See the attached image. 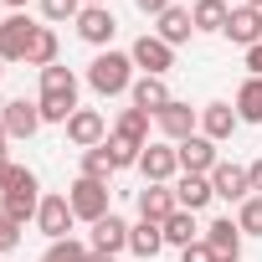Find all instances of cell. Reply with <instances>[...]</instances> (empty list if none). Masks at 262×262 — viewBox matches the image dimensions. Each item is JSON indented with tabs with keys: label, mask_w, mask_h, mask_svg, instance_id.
<instances>
[{
	"label": "cell",
	"mask_w": 262,
	"mask_h": 262,
	"mask_svg": "<svg viewBox=\"0 0 262 262\" xmlns=\"http://www.w3.org/2000/svg\"><path fill=\"white\" fill-rule=\"evenodd\" d=\"M236 226H242V236H262V195H247V201H242Z\"/></svg>",
	"instance_id": "31"
},
{
	"label": "cell",
	"mask_w": 262,
	"mask_h": 262,
	"mask_svg": "<svg viewBox=\"0 0 262 262\" xmlns=\"http://www.w3.org/2000/svg\"><path fill=\"white\" fill-rule=\"evenodd\" d=\"M67 201H72V216H77V221H88V226L108 216V185H103V180L77 175V180H72V190H67Z\"/></svg>",
	"instance_id": "2"
},
{
	"label": "cell",
	"mask_w": 262,
	"mask_h": 262,
	"mask_svg": "<svg viewBox=\"0 0 262 262\" xmlns=\"http://www.w3.org/2000/svg\"><path fill=\"white\" fill-rule=\"evenodd\" d=\"M155 36H160L165 47H180V41H190V36H195V21H190V11H185V6H170V11L160 16Z\"/></svg>",
	"instance_id": "18"
},
{
	"label": "cell",
	"mask_w": 262,
	"mask_h": 262,
	"mask_svg": "<svg viewBox=\"0 0 262 262\" xmlns=\"http://www.w3.org/2000/svg\"><path fill=\"white\" fill-rule=\"evenodd\" d=\"M26 62H31V67H52V62H57V31H52V26H36Z\"/></svg>",
	"instance_id": "28"
},
{
	"label": "cell",
	"mask_w": 262,
	"mask_h": 262,
	"mask_svg": "<svg viewBox=\"0 0 262 262\" xmlns=\"http://www.w3.org/2000/svg\"><path fill=\"white\" fill-rule=\"evenodd\" d=\"M128 57H134V67H144V77H165L175 67V47H165L160 36H139L128 47Z\"/></svg>",
	"instance_id": "7"
},
{
	"label": "cell",
	"mask_w": 262,
	"mask_h": 262,
	"mask_svg": "<svg viewBox=\"0 0 262 262\" xmlns=\"http://www.w3.org/2000/svg\"><path fill=\"white\" fill-rule=\"evenodd\" d=\"M88 242H77V236H62V242H47V257L41 262H88Z\"/></svg>",
	"instance_id": "29"
},
{
	"label": "cell",
	"mask_w": 262,
	"mask_h": 262,
	"mask_svg": "<svg viewBox=\"0 0 262 262\" xmlns=\"http://www.w3.org/2000/svg\"><path fill=\"white\" fill-rule=\"evenodd\" d=\"M82 175L108 185V180L118 175V165H113V149H108V144H98V149H82Z\"/></svg>",
	"instance_id": "25"
},
{
	"label": "cell",
	"mask_w": 262,
	"mask_h": 262,
	"mask_svg": "<svg viewBox=\"0 0 262 262\" xmlns=\"http://www.w3.org/2000/svg\"><path fill=\"white\" fill-rule=\"evenodd\" d=\"M6 6H16V11H26V0H6Z\"/></svg>",
	"instance_id": "41"
},
{
	"label": "cell",
	"mask_w": 262,
	"mask_h": 262,
	"mask_svg": "<svg viewBox=\"0 0 262 262\" xmlns=\"http://www.w3.org/2000/svg\"><path fill=\"white\" fill-rule=\"evenodd\" d=\"M113 134L144 144V139H149V113H144V108H123V113H118V123H113Z\"/></svg>",
	"instance_id": "27"
},
{
	"label": "cell",
	"mask_w": 262,
	"mask_h": 262,
	"mask_svg": "<svg viewBox=\"0 0 262 262\" xmlns=\"http://www.w3.org/2000/svg\"><path fill=\"white\" fill-rule=\"evenodd\" d=\"M160 134H165V144H185L190 134H195V128H201V113L190 108V103H180V98H170L160 113Z\"/></svg>",
	"instance_id": "3"
},
{
	"label": "cell",
	"mask_w": 262,
	"mask_h": 262,
	"mask_svg": "<svg viewBox=\"0 0 262 262\" xmlns=\"http://www.w3.org/2000/svg\"><path fill=\"white\" fill-rule=\"evenodd\" d=\"M211 175H180L175 180V201H180V211H201V206H211Z\"/></svg>",
	"instance_id": "20"
},
{
	"label": "cell",
	"mask_w": 262,
	"mask_h": 262,
	"mask_svg": "<svg viewBox=\"0 0 262 262\" xmlns=\"http://www.w3.org/2000/svg\"><path fill=\"white\" fill-rule=\"evenodd\" d=\"M82 6H108V0H82Z\"/></svg>",
	"instance_id": "42"
},
{
	"label": "cell",
	"mask_w": 262,
	"mask_h": 262,
	"mask_svg": "<svg viewBox=\"0 0 262 262\" xmlns=\"http://www.w3.org/2000/svg\"><path fill=\"white\" fill-rule=\"evenodd\" d=\"M139 170H144V185H170V180L180 175V155H175L170 144H144Z\"/></svg>",
	"instance_id": "8"
},
{
	"label": "cell",
	"mask_w": 262,
	"mask_h": 262,
	"mask_svg": "<svg viewBox=\"0 0 262 262\" xmlns=\"http://www.w3.org/2000/svg\"><path fill=\"white\" fill-rule=\"evenodd\" d=\"M0 128H6L11 139H31L36 128H41V108L26 103V98H11L6 108H0Z\"/></svg>",
	"instance_id": "9"
},
{
	"label": "cell",
	"mask_w": 262,
	"mask_h": 262,
	"mask_svg": "<svg viewBox=\"0 0 262 262\" xmlns=\"http://www.w3.org/2000/svg\"><path fill=\"white\" fill-rule=\"evenodd\" d=\"M6 139H11V134H6V128H0V165H6Z\"/></svg>",
	"instance_id": "40"
},
{
	"label": "cell",
	"mask_w": 262,
	"mask_h": 262,
	"mask_svg": "<svg viewBox=\"0 0 262 262\" xmlns=\"http://www.w3.org/2000/svg\"><path fill=\"white\" fill-rule=\"evenodd\" d=\"M31 36H36V26L26 21V11L6 16V21H0V62H26V52H31Z\"/></svg>",
	"instance_id": "4"
},
{
	"label": "cell",
	"mask_w": 262,
	"mask_h": 262,
	"mask_svg": "<svg viewBox=\"0 0 262 262\" xmlns=\"http://www.w3.org/2000/svg\"><path fill=\"white\" fill-rule=\"evenodd\" d=\"M108 149H113V165H118V170H128V165H139V155H144V144H134V139H123V134H108Z\"/></svg>",
	"instance_id": "32"
},
{
	"label": "cell",
	"mask_w": 262,
	"mask_h": 262,
	"mask_svg": "<svg viewBox=\"0 0 262 262\" xmlns=\"http://www.w3.org/2000/svg\"><path fill=\"white\" fill-rule=\"evenodd\" d=\"M247 180H252V195H262V160L247 165Z\"/></svg>",
	"instance_id": "37"
},
{
	"label": "cell",
	"mask_w": 262,
	"mask_h": 262,
	"mask_svg": "<svg viewBox=\"0 0 262 262\" xmlns=\"http://www.w3.org/2000/svg\"><path fill=\"white\" fill-rule=\"evenodd\" d=\"M41 93H57V98H77V72H72V67H62V62L41 67Z\"/></svg>",
	"instance_id": "24"
},
{
	"label": "cell",
	"mask_w": 262,
	"mask_h": 262,
	"mask_svg": "<svg viewBox=\"0 0 262 262\" xmlns=\"http://www.w3.org/2000/svg\"><path fill=\"white\" fill-rule=\"evenodd\" d=\"M16 247H21V226L0 211V252H16Z\"/></svg>",
	"instance_id": "34"
},
{
	"label": "cell",
	"mask_w": 262,
	"mask_h": 262,
	"mask_svg": "<svg viewBox=\"0 0 262 262\" xmlns=\"http://www.w3.org/2000/svg\"><path fill=\"white\" fill-rule=\"evenodd\" d=\"M72 201L67 195H41V211H36V226H41V236L47 242H62V236H72Z\"/></svg>",
	"instance_id": "5"
},
{
	"label": "cell",
	"mask_w": 262,
	"mask_h": 262,
	"mask_svg": "<svg viewBox=\"0 0 262 262\" xmlns=\"http://www.w3.org/2000/svg\"><path fill=\"white\" fill-rule=\"evenodd\" d=\"M47 21H77L82 16V0H41Z\"/></svg>",
	"instance_id": "33"
},
{
	"label": "cell",
	"mask_w": 262,
	"mask_h": 262,
	"mask_svg": "<svg viewBox=\"0 0 262 262\" xmlns=\"http://www.w3.org/2000/svg\"><path fill=\"white\" fill-rule=\"evenodd\" d=\"M242 6H257V11H262V0H242Z\"/></svg>",
	"instance_id": "43"
},
{
	"label": "cell",
	"mask_w": 262,
	"mask_h": 262,
	"mask_svg": "<svg viewBox=\"0 0 262 262\" xmlns=\"http://www.w3.org/2000/svg\"><path fill=\"white\" fill-rule=\"evenodd\" d=\"M175 211H180L175 185H144L139 190V221H170Z\"/></svg>",
	"instance_id": "15"
},
{
	"label": "cell",
	"mask_w": 262,
	"mask_h": 262,
	"mask_svg": "<svg viewBox=\"0 0 262 262\" xmlns=\"http://www.w3.org/2000/svg\"><path fill=\"white\" fill-rule=\"evenodd\" d=\"M88 247H93V252H103V257H118V252L128 247V221L108 211L103 221H93V236H88Z\"/></svg>",
	"instance_id": "13"
},
{
	"label": "cell",
	"mask_w": 262,
	"mask_h": 262,
	"mask_svg": "<svg viewBox=\"0 0 262 262\" xmlns=\"http://www.w3.org/2000/svg\"><path fill=\"white\" fill-rule=\"evenodd\" d=\"M211 190H216L221 201H236V206H242V201L252 195V180H247V165H226V160H221V165L211 170Z\"/></svg>",
	"instance_id": "14"
},
{
	"label": "cell",
	"mask_w": 262,
	"mask_h": 262,
	"mask_svg": "<svg viewBox=\"0 0 262 262\" xmlns=\"http://www.w3.org/2000/svg\"><path fill=\"white\" fill-rule=\"evenodd\" d=\"M206 247L216 252V262H242V226L231 216H216L206 226Z\"/></svg>",
	"instance_id": "11"
},
{
	"label": "cell",
	"mask_w": 262,
	"mask_h": 262,
	"mask_svg": "<svg viewBox=\"0 0 262 262\" xmlns=\"http://www.w3.org/2000/svg\"><path fill=\"white\" fill-rule=\"evenodd\" d=\"M128 98H134V108H144V113H160L170 103V88H165V77H134Z\"/></svg>",
	"instance_id": "21"
},
{
	"label": "cell",
	"mask_w": 262,
	"mask_h": 262,
	"mask_svg": "<svg viewBox=\"0 0 262 262\" xmlns=\"http://www.w3.org/2000/svg\"><path fill=\"white\" fill-rule=\"evenodd\" d=\"M88 88L93 93H103V98H118V93H128L134 88V57L128 52H98L93 62H88Z\"/></svg>",
	"instance_id": "1"
},
{
	"label": "cell",
	"mask_w": 262,
	"mask_h": 262,
	"mask_svg": "<svg viewBox=\"0 0 262 262\" xmlns=\"http://www.w3.org/2000/svg\"><path fill=\"white\" fill-rule=\"evenodd\" d=\"M134 6H139L144 16H155V21H160V16H165V11L175 6V0H134Z\"/></svg>",
	"instance_id": "36"
},
{
	"label": "cell",
	"mask_w": 262,
	"mask_h": 262,
	"mask_svg": "<svg viewBox=\"0 0 262 262\" xmlns=\"http://www.w3.org/2000/svg\"><path fill=\"white\" fill-rule=\"evenodd\" d=\"M113 31H118V21H113L108 6H82V16H77V36H82L88 47H108Z\"/></svg>",
	"instance_id": "12"
},
{
	"label": "cell",
	"mask_w": 262,
	"mask_h": 262,
	"mask_svg": "<svg viewBox=\"0 0 262 262\" xmlns=\"http://www.w3.org/2000/svg\"><path fill=\"white\" fill-rule=\"evenodd\" d=\"M247 72H252V77H262V47H252V52H247Z\"/></svg>",
	"instance_id": "38"
},
{
	"label": "cell",
	"mask_w": 262,
	"mask_h": 262,
	"mask_svg": "<svg viewBox=\"0 0 262 262\" xmlns=\"http://www.w3.org/2000/svg\"><path fill=\"white\" fill-rule=\"evenodd\" d=\"M226 36L236 41V47H262V11L257 6H236L231 11V21H226Z\"/></svg>",
	"instance_id": "16"
},
{
	"label": "cell",
	"mask_w": 262,
	"mask_h": 262,
	"mask_svg": "<svg viewBox=\"0 0 262 262\" xmlns=\"http://www.w3.org/2000/svg\"><path fill=\"white\" fill-rule=\"evenodd\" d=\"M165 226V247H190V242H201L195 236V211H175L170 221H160Z\"/></svg>",
	"instance_id": "26"
},
{
	"label": "cell",
	"mask_w": 262,
	"mask_h": 262,
	"mask_svg": "<svg viewBox=\"0 0 262 262\" xmlns=\"http://www.w3.org/2000/svg\"><path fill=\"white\" fill-rule=\"evenodd\" d=\"M236 118L242 123H262V77H247L242 88H236Z\"/></svg>",
	"instance_id": "22"
},
{
	"label": "cell",
	"mask_w": 262,
	"mask_h": 262,
	"mask_svg": "<svg viewBox=\"0 0 262 262\" xmlns=\"http://www.w3.org/2000/svg\"><path fill=\"white\" fill-rule=\"evenodd\" d=\"M175 155H180V175H211L221 160H216V144L206 139V134H190L185 144H175Z\"/></svg>",
	"instance_id": "10"
},
{
	"label": "cell",
	"mask_w": 262,
	"mask_h": 262,
	"mask_svg": "<svg viewBox=\"0 0 262 262\" xmlns=\"http://www.w3.org/2000/svg\"><path fill=\"white\" fill-rule=\"evenodd\" d=\"M88 262H118V257H103V252H88Z\"/></svg>",
	"instance_id": "39"
},
{
	"label": "cell",
	"mask_w": 262,
	"mask_h": 262,
	"mask_svg": "<svg viewBox=\"0 0 262 262\" xmlns=\"http://www.w3.org/2000/svg\"><path fill=\"white\" fill-rule=\"evenodd\" d=\"M11 190H41V185H36V175L26 165H11L6 160V165H0V195H11Z\"/></svg>",
	"instance_id": "30"
},
{
	"label": "cell",
	"mask_w": 262,
	"mask_h": 262,
	"mask_svg": "<svg viewBox=\"0 0 262 262\" xmlns=\"http://www.w3.org/2000/svg\"><path fill=\"white\" fill-rule=\"evenodd\" d=\"M62 128H67V139H72L77 149H98V144H108V123H103L98 108H77Z\"/></svg>",
	"instance_id": "6"
},
{
	"label": "cell",
	"mask_w": 262,
	"mask_h": 262,
	"mask_svg": "<svg viewBox=\"0 0 262 262\" xmlns=\"http://www.w3.org/2000/svg\"><path fill=\"white\" fill-rule=\"evenodd\" d=\"M160 247H165V226H160V221H139V226H128V252H134V257L155 262Z\"/></svg>",
	"instance_id": "19"
},
{
	"label": "cell",
	"mask_w": 262,
	"mask_h": 262,
	"mask_svg": "<svg viewBox=\"0 0 262 262\" xmlns=\"http://www.w3.org/2000/svg\"><path fill=\"white\" fill-rule=\"evenodd\" d=\"M236 123H242V118H236L231 103H206V108H201V134H206L211 144L231 139V134H236Z\"/></svg>",
	"instance_id": "17"
},
{
	"label": "cell",
	"mask_w": 262,
	"mask_h": 262,
	"mask_svg": "<svg viewBox=\"0 0 262 262\" xmlns=\"http://www.w3.org/2000/svg\"><path fill=\"white\" fill-rule=\"evenodd\" d=\"M190 21H195V31H221V36H226V21H231V11H226V0H195Z\"/></svg>",
	"instance_id": "23"
},
{
	"label": "cell",
	"mask_w": 262,
	"mask_h": 262,
	"mask_svg": "<svg viewBox=\"0 0 262 262\" xmlns=\"http://www.w3.org/2000/svg\"><path fill=\"white\" fill-rule=\"evenodd\" d=\"M180 262H216V252H211V247H206V236H201V242L180 247Z\"/></svg>",
	"instance_id": "35"
},
{
	"label": "cell",
	"mask_w": 262,
	"mask_h": 262,
	"mask_svg": "<svg viewBox=\"0 0 262 262\" xmlns=\"http://www.w3.org/2000/svg\"><path fill=\"white\" fill-rule=\"evenodd\" d=\"M0 77H6V67H0Z\"/></svg>",
	"instance_id": "44"
}]
</instances>
